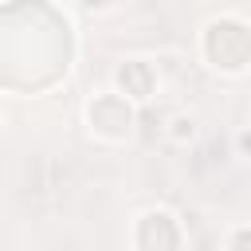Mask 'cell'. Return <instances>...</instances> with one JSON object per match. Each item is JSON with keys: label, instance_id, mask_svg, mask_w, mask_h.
<instances>
[{"label": "cell", "instance_id": "cell-1", "mask_svg": "<svg viewBox=\"0 0 251 251\" xmlns=\"http://www.w3.org/2000/svg\"><path fill=\"white\" fill-rule=\"evenodd\" d=\"M173 137H192V118H173Z\"/></svg>", "mask_w": 251, "mask_h": 251}]
</instances>
